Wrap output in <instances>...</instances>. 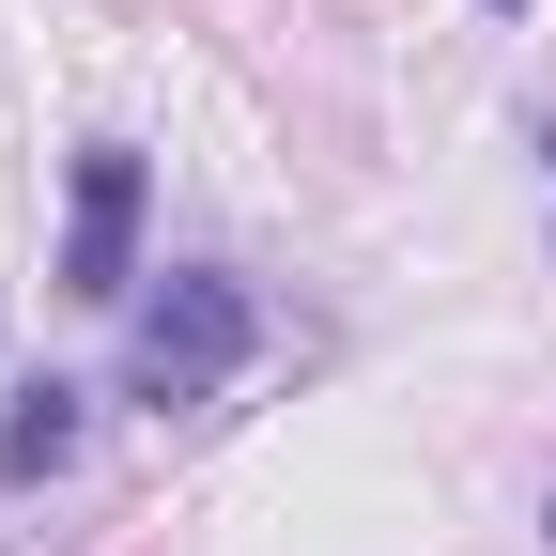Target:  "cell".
Returning <instances> with one entry per match:
<instances>
[{
  "instance_id": "obj_1",
  "label": "cell",
  "mask_w": 556,
  "mask_h": 556,
  "mask_svg": "<svg viewBox=\"0 0 556 556\" xmlns=\"http://www.w3.org/2000/svg\"><path fill=\"white\" fill-rule=\"evenodd\" d=\"M263 356V294L232 263H170V278H139L124 294V402L139 417H201V402H232Z\"/></svg>"
},
{
  "instance_id": "obj_2",
  "label": "cell",
  "mask_w": 556,
  "mask_h": 556,
  "mask_svg": "<svg viewBox=\"0 0 556 556\" xmlns=\"http://www.w3.org/2000/svg\"><path fill=\"white\" fill-rule=\"evenodd\" d=\"M139 217H155L139 139H78V186H62V278H47V294L124 309V294H139Z\"/></svg>"
},
{
  "instance_id": "obj_3",
  "label": "cell",
  "mask_w": 556,
  "mask_h": 556,
  "mask_svg": "<svg viewBox=\"0 0 556 556\" xmlns=\"http://www.w3.org/2000/svg\"><path fill=\"white\" fill-rule=\"evenodd\" d=\"M93 448V387H62V371H31L16 402H0V495H47L62 464Z\"/></svg>"
},
{
  "instance_id": "obj_4",
  "label": "cell",
  "mask_w": 556,
  "mask_h": 556,
  "mask_svg": "<svg viewBox=\"0 0 556 556\" xmlns=\"http://www.w3.org/2000/svg\"><path fill=\"white\" fill-rule=\"evenodd\" d=\"M479 16H526V0H479Z\"/></svg>"
},
{
  "instance_id": "obj_5",
  "label": "cell",
  "mask_w": 556,
  "mask_h": 556,
  "mask_svg": "<svg viewBox=\"0 0 556 556\" xmlns=\"http://www.w3.org/2000/svg\"><path fill=\"white\" fill-rule=\"evenodd\" d=\"M541 170H556V124H541Z\"/></svg>"
},
{
  "instance_id": "obj_6",
  "label": "cell",
  "mask_w": 556,
  "mask_h": 556,
  "mask_svg": "<svg viewBox=\"0 0 556 556\" xmlns=\"http://www.w3.org/2000/svg\"><path fill=\"white\" fill-rule=\"evenodd\" d=\"M541 541H556V495H541Z\"/></svg>"
}]
</instances>
